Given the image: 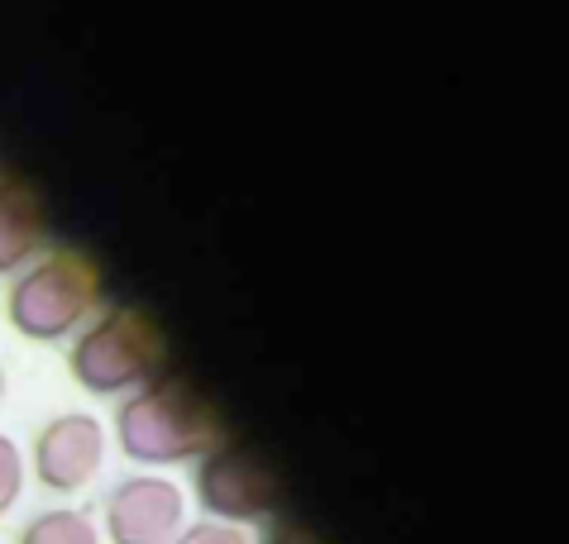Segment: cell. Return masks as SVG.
Here are the masks:
<instances>
[{
  "instance_id": "obj_12",
  "label": "cell",
  "mask_w": 569,
  "mask_h": 544,
  "mask_svg": "<svg viewBox=\"0 0 569 544\" xmlns=\"http://www.w3.org/2000/svg\"><path fill=\"white\" fill-rule=\"evenodd\" d=\"M0 402H6V363H0Z\"/></svg>"
},
{
  "instance_id": "obj_5",
  "label": "cell",
  "mask_w": 569,
  "mask_h": 544,
  "mask_svg": "<svg viewBox=\"0 0 569 544\" xmlns=\"http://www.w3.org/2000/svg\"><path fill=\"white\" fill-rule=\"evenodd\" d=\"M101 521L110 544H172L187 525V497L158 473H130L106 492Z\"/></svg>"
},
{
  "instance_id": "obj_6",
  "label": "cell",
  "mask_w": 569,
  "mask_h": 544,
  "mask_svg": "<svg viewBox=\"0 0 569 544\" xmlns=\"http://www.w3.org/2000/svg\"><path fill=\"white\" fill-rule=\"evenodd\" d=\"M29 463H34L39 487L58 492V497H72V492L91 487V477L106 463L101 421L87 411H62L53 421H43L34 435V450H29Z\"/></svg>"
},
{
  "instance_id": "obj_7",
  "label": "cell",
  "mask_w": 569,
  "mask_h": 544,
  "mask_svg": "<svg viewBox=\"0 0 569 544\" xmlns=\"http://www.w3.org/2000/svg\"><path fill=\"white\" fill-rule=\"evenodd\" d=\"M49 249V201L29 178H0V278H14Z\"/></svg>"
},
{
  "instance_id": "obj_10",
  "label": "cell",
  "mask_w": 569,
  "mask_h": 544,
  "mask_svg": "<svg viewBox=\"0 0 569 544\" xmlns=\"http://www.w3.org/2000/svg\"><path fill=\"white\" fill-rule=\"evenodd\" d=\"M172 544H249L240 525H220V521H197V525H182Z\"/></svg>"
},
{
  "instance_id": "obj_11",
  "label": "cell",
  "mask_w": 569,
  "mask_h": 544,
  "mask_svg": "<svg viewBox=\"0 0 569 544\" xmlns=\"http://www.w3.org/2000/svg\"><path fill=\"white\" fill-rule=\"evenodd\" d=\"M259 544H321V540H316L311 531H302V525H273Z\"/></svg>"
},
{
  "instance_id": "obj_1",
  "label": "cell",
  "mask_w": 569,
  "mask_h": 544,
  "mask_svg": "<svg viewBox=\"0 0 569 544\" xmlns=\"http://www.w3.org/2000/svg\"><path fill=\"white\" fill-rule=\"evenodd\" d=\"M116 444L124 459L144 469H172L197 463L216 444H226V415L197 382L158 373L139 392H130L116 411Z\"/></svg>"
},
{
  "instance_id": "obj_3",
  "label": "cell",
  "mask_w": 569,
  "mask_h": 544,
  "mask_svg": "<svg viewBox=\"0 0 569 544\" xmlns=\"http://www.w3.org/2000/svg\"><path fill=\"white\" fill-rule=\"evenodd\" d=\"M101 306V268L82 249H43L6 286V320L29 344L72 340Z\"/></svg>"
},
{
  "instance_id": "obj_4",
  "label": "cell",
  "mask_w": 569,
  "mask_h": 544,
  "mask_svg": "<svg viewBox=\"0 0 569 544\" xmlns=\"http://www.w3.org/2000/svg\"><path fill=\"white\" fill-rule=\"evenodd\" d=\"M192 492L197 506L207 511V521L220 525H244L249 521H268L282 502V477L273 473L259 450L244 444H216L207 459H197L192 473Z\"/></svg>"
},
{
  "instance_id": "obj_9",
  "label": "cell",
  "mask_w": 569,
  "mask_h": 544,
  "mask_svg": "<svg viewBox=\"0 0 569 544\" xmlns=\"http://www.w3.org/2000/svg\"><path fill=\"white\" fill-rule=\"evenodd\" d=\"M20 492H24V454L14 450L10 435H0V521L14 511Z\"/></svg>"
},
{
  "instance_id": "obj_2",
  "label": "cell",
  "mask_w": 569,
  "mask_h": 544,
  "mask_svg": "<svg viewBox=\"0 0 569 544\" xmlns=\"http://www.w3.org/2000/svg\"><path fill=\"white\" fill-rule=\"evenodd\" d=\"M168 334L158 315L130 301H110L68 344V373L91 396H130L163 373Z\"/></svg>"
},
{
  "instance_id": "obj_8",
  "label": "cell",
  "mask_w": 569,
  "mask_h": 544,
  "mask_svg": "<svg viewBox=\"0 0 569 544\" xmlns=\"http://www.w3.org/2000/svg\"><path fill=\"white\" fill-rule=\"evenodd\" d=\"M14 544H101V531L87 511L77 506H49L39 516L24 521V531Z\"/></svg>"
}]
</instances>
